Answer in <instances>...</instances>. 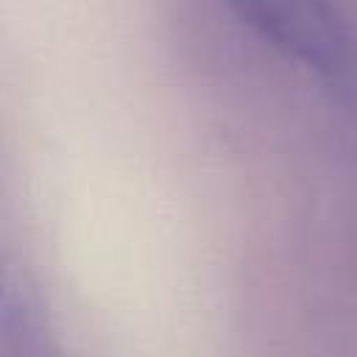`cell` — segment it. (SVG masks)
I'll return each instance as SVG.
<instances>
[{
	"mask_svg": "<svg viewBox=\"0 0 357 357\" xmlns=\"http://www.w3.org/2000/svg\"><path fill=\"white\" fill-rule=\"evenodd\" d=\"M234 17L282 56L340 78L351 64L349 28L332 0H226Z\"/></svg>",
	"mask_w": 357,
	"mask_h": 357,
	"instance_id": "6da1fadb",
	"label": "cell"
}]
</instances>
